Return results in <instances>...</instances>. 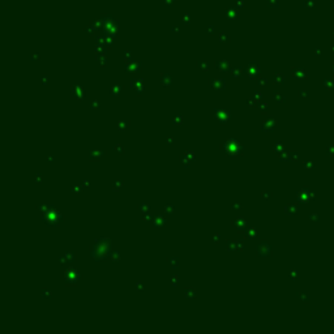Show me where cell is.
<instances>
[{"instance_id": "cell-1", "label": "cell", "mask_w": 334, "mask_h": 334, "mask_svg": "<svg viewBox=\"0 0 334 334\" xmlns=\"http://www.w3.org/2000/svg\"><path fill=\"white\" fill-rule=\"evenodd\" d=\"M111 254V240L110 239H97L91 245V257L97 263L110 258Z\"/></svg>"}, {"instance_id": "cell-2", "label": "cell", "mask_w": 334, "mask_h": 334, "mask_svg": "<svg viewBox=\"0 0 334 334\" xmlns=\"http://www.w3.org/2000/svg\"><path fill=\"white\" fill-rule=\"evenodd\" d=\"M222 149L227 154H230V155H240V154H243L244 146H243V144H240L236 140L228 138L222 144Z\"/></svg>"}, {"instance_id": "cell-3", "label": "cell", "mask_w": 334, "mask_h": 334, "mask_svg": "<svg viewBox=\"0 0 334 334\" xmlns=\"http://www.w3.org/2000/svg\"><path fill=\"white\" fill-rule=\"evenodd\" d=\"M42 219L47 226H54V227H56V226H60L64 222V215L62 213H59L57 210L52 209L51 211H48V213L43 214Z\"/></svg>"}, {"instance_id": "cell-4", "label": "cell", "mask_w": 334, "mask_h": 334, "mask_svg": "<svg viewBox=\"0 0 334 334\" xmlns=\"http://www.w3.org/2000/svg\"><path fill=\"white\" fill-rule=\"evenodd\" d=\"M80 278H81V275H80V273H78L77 269L71 268L64 273V279H65L67 286H76L77 282L80 281Z\"/></svg>"}, {"instance_id": "cell-5", "label": "cell", "mask_w": 334, "mask_h": 334, "mask_svg": "<svg viewBox=\"0 0 334 334\" xmlns=\"http://www.w3.org/2000/svg\"><path fill=\"white\" fill-rule=\"evenodd\" d=\"M214 112H215V120L219 121L222 125H225L230 119H231V111H230V110H226V109L218 110V109H215Z\"/></svg>"}, {"instance_id": "cell-6", "label": "cell", "mask_w": 334, "mask_h": 334, "mask_svg": "<svg viewBox=\"0 0 334 334\" xmlns=\"http://www.w3.org/2000/svg\"><path fill=\"white\" fill-rule=\"evenodd\" d=\"M74 261H76V252H73V251L65 252L63 256H60V263L62 264H72Z\"/></svg>"}, {"instance_id": "cell-7", "label": "cell", "mask_w": 334, "mask_h": 334, "mask_svg": "<svg viewBox=\"0 0 334 334\" xmlns=\"http://www.w3.org/2000/svg\"><path fill=\"white\" fill-rule=\"evenodd\" d=\"M232 225H234V227L238 230V231H247V228H248V223H247V221L244 219L243 217L236 218V219L232 222Z\"/></svg>"}, {"instance_id": "cell-8", "label": "cell", "mask_w": 334, "mask_h": 334, "mask_svg": "<svg viewBox=\"0 0 334 334\" xmlns=\"http://www.w3.org/2000/svg\"><path fill=\"white\" fill-rule=\"evenodd\" d=\"M105 155H106V150L94 149V150H90V153H89V159L90 161H99Z\"/></svg>"}, {"instance_id": "cell-9", "label": "cell", "mask_w": 334, "mask_h": 334, "mask_svg": "<svg viewBox=\"0 0 334 334\" xmlns=\"http://www.w3.org/2000/svg\"><path fill=\"white\" fill-rule=\"evenodd\" d=\"M225 82L226 81L223 78H213V80H210V85L213 86L215 90H225V88H226Z\"/></svg>"}, {"instance_id": "cell-10", "label": "cell", "mask_w": 334, "mask_h": 334, "mask_svg": "<svg viewBox=\"0 0 334 334\" xmlns=\"http://www.w3.org/2000/svg\"><path fill=\"white\" fill-rule=\"evenodd\" d=\"M71 90H72V95H73L76 99H78V100H81L86 95L85 90H84V89H81L80 86H72Z\"/></svg>"}, {"instance_id": "cell-11", "label": "cell", "mask_w": 334, "mask_h": 334, "mask_svg": "<svg viewBox=\"0 0 334 334\" xmlns=\"http://www.w3.org/2000/svg\"><path fill=\"white\" fill-rule=\"evenodd\" d=\"M131 82H132V84H131V88H132V90H135V91L137 93L138 95H141V94H142V91H144L142 80H132Z\"/></svg>"}, {"instance_id": "cell-12", "label": "cell", "mask_w": 334, "mask_h": 334, "mask_svg": "<svg viewBox=\"0 0 334 334\" xmlns=\"http://www.w3.org/2000/svg\"><path fill=\"white\" fill-rule=\"evenodd\" d=\"M152 223L157 227H163L164 223H166V219H164L163 215H157V217H152Z\"/></svg>"}, {"instance_id": "cell-13", "label": "cell", "mask_w": 334, "mask_h": 334, "mask_svg": "<svg viewBox=\"0 0 334 334\" xmlns=\"http://www.w3.org/2000/svg\"><path fill=\"white\" fill-rule=\"evenodd\" d=\"M184 296L187 299H195L197 296V292H196V289L195 287H185L184 289Z\"/></svg>"}, {"instance_id": "cell-14", "label": "cell", "mask_w": 334, "mask_h": 334, "mask_svg": "<svg viewBox=\"0 0 334 334\" xmlns=\"http://www.w3.org/2000/svg\"><path fill=\"white\" fill-rule=\"evenodd\" d=\"M37 208H38V210L41 211V213H43V214L48 213V211H51L52 209H55L54 205H51V204H38Z\"/></svg>"}, {"instance_id": "cell-15", "label": "cell", "mask_w": 334, "mask_h": 334, "mask_svg": "<svg viewBox=\"0 0 334 334\" xmlns=\"http://www.w3.org/2000/svg\"><path fill=\"white\" fill-rule=\"evenodd\" d=\"M129 120H120V121H118V131H120V132H124L125 129H127L128 127H129Z\"/></svg>"}, {"instance_id": "cell-16", "label": "cell", "mask_w": 334, "mask_h": 334, "mask_svg": "<svg viewBox=\"0 0 334 334\" xmlns=\"http://www.w3.org/2000/svg\"><path fill=\"white\" fill-rule=\"evenodd\" d=\"M138 208H140V210L142 211L144 215H148V214L150 213V205H149V204H146V202H140V204H138Z\"/></svg>"}, {"instance_id": "cell-17", "label": "cell", "mask_w": 334, "mask_h": 334, "mask_svg": "<svg viewBox=\"0 0 334 334\" xmlns=\"http://www.w3.org/2000/svg\"><path fill=\"white\" fill-rule=\"evenodd\" d=\"M167 263L171 265V268L174 269V270L179 268V258L178 257H168L167 258Z\"/></svg>"}, {"instance_id": "cell-18", "label": "cell", "mask_w": 334, "mask_h": 334, "mask_svg": "<svg viewBox=\"0 0 334 334\" xmlns=\"http://www.w3.org/2000/svg\"><path fill=\"white\" fill-rule=\"evenodd\" d=\"M121 90H123V89H121V86H119V85H115V86L111 88V93H112V95H115V97H119L121 94Z\"/></svg>"}, {"instance_id": "cell-19", "label": "cell", "mask_w": 334, "mask_h": 334, "mask_svg": "<svg viewBox=\"0 0 334 334\" xmlns=\"http://www.w3.org/2000/svg\"><path fill=\"white\" fill-rule=\"evenodd\" d=\"M227 248H228V251H232V252H235V251H239V249H238V243H236V242H232V240H228V242H227Z\"/></svg>"}, {"instance_id": "cell-20", "label": "cell", "mask_w": 334, "mask_h": 334, "mask_svg": "<svg viewBox=\"0 0 334 334\" xmlns=\"http://www.w3.org/2000/svg\"><path fill=\"white\" fill-rule=\"evenodd\" d=\"M180 162H182V164L184 167H189V166H191V159H189V158H187L185 155H182Z\"/></svg>"}, {"instance_id": "cell-21", "label": "cell", "mask_w": 334, "mask_h": 334, "mask_svg": "<svg viewBox=\"0 0 334 334\" xmlns=\"http://www.w3.org/2000/svg\"><path fill=\"white\" fill-rule=\"evenodd\" d=\"M110 258L114 261V263H119V261H120V254H119V252H111Z\"/></svg>"}, {"instance_id": "cell-22", "label": "cell", "mask_w": 334, "mask_h": 334, "mask_svg": "<svg viewBox=\"0 0 334 334\" xmlns=\"http://www.w3.org/2000/svg\"><path fill=\"white\" fill-rule=\"evenodd\" d=\"M42 296L45 298V299H51V298H52V292L50 291L48 289H43L42 290Z\"/></svg>"}, {"instance_id": "cell-23", "label": "cell", "mask_w": 334, "mask_h": 334, "mask_svg": "<svg viewBox=\"0 0 334 334\" xmlns=\"http://www.w3.org/2000/svg\"><path fill=\"white\" fill-rule=\"evenodd\" d=\"M172 123H174V125H180L183 123V116H182V115H176V116H174Z\"/></svg>"}, {"instance_id": "cell-24", "label": "cell", "mask_w": 334, "mask_h": 334, "mask_svg": "<svg viewBox=\"0 0 334 334\" xmlns=\"http://www.w3.org/2000/svg\"><path fill=\"white\" fill-rule=\"evenodd\" d=\"M247 236H248V238H256V230L254 228H247Z\"/></svg>"}, {"instance_id": "cell-25", "label": "cell", "mask_w": 334, "mask_h": 334, "mask_svg": "<svg viewBox=\"0 0 334 334\" xmlns=\"http://www.w3.org/2000/svg\"><path fill=\"white\" fill-rule=\"evenodd\" d=\"M114 150H115V152H118V154H123V152H124L123 145H121V144H116V145L114 146Z\"/></svg>"}, {"instance_id": "cell-26", "label": "cell", "mask_w": 334, "mask_h": 334, "mask_svg": "<svg viewBox=\"0 0 334 334\" xmlns=\"http://www.w3.org/2000/svg\"><path fill=\"white\" fill-rule=\"evenodd\" d=\"M82 188H84V185H74L73 188H72V192L77 193V195H80V193L82 192Z\"/></svg>"}, {"instance_id": "cell-27", "label": "cell", "mask_w": 334, "mask_h": 334, "mask_svg": "<svg viewBox=\"0 0 334 334\" xmlns=\"http://www.w3.org/2000/svg\"><path fill=\"white\" fill-rule=\"evenodd\" d=\"M184 155H185L187 158H189V159H191V161H193V159H195V155H196V154L193 153V152H191V150H185Z\"/></svg>"}, {"instance_id": "cell-28", "label": "cell", "mask_w": 334, "mask_h": 334, "mask_svg": "<svg viewBox=\"0 0 334 334\" xmlns=\"http://www.w3.org/2000/svg\"><path fill=\"white\" fill-rule=\"evenodd\" d=\"M170 281H171V285H172V286L176 287V286H178V281H179L178 275H171V277H170Z\"/></svg>"}, {"instance_id": "cell-29", "label": "cell", "mask_w": 334, "mask_h": 334, "mask_svg": "<svg viewBox=\"0 0 334 334\" xmlns=\"http://www.w3.org/2000/svg\"><path fill=\"white\" fill-rule=\"evenodd\" d=\"M164 213H166V214H172V213H174V205H166V206H164Z\"/></svg>"}, {"instance_id": "cell-30", "label": "cell", "mask_w": 334, "mask_h": 334, "mask_svg": "<svg viewBox=\"0 0 334 334\" xmlns=\"http://www.w3.org/2000/svg\"><path fill=\"white\" fill-rule=\"evenodd\" d=\"M162 82H163V85L166 86V85H171L172 80H171V77H170V76H163V78H162Z\"/></svg>"}, {"instance_id": "cell-31", "label": "cell", "mask_w": 334, "mask_h": 334, "mask_svg": "<svg viewBox=\"0 0 334 334\" xmlns=\"http://www.w3.org/2000/svg\"><path fill=\"white\" fill-rule=\"evenodd\" d=\"M236 243H238V249L239 251H243V248H244V239H238L236 240Z\"/></svg>"}, {"instance_id": "cell-32", "label": "cell", "mask_w": 334, "mask_h": 334, "mask_svg": "<svg viewBox=\"0 0 334 334\" xmlns=\"http://www.w3.org/2000/svg\"><path fill=\"white\" fill-rule=\"evenodd\" d=\"M90 107H91V110H98L99 109V102L98 100H93V102H90Z\"/></svg>"}, {"instance_id": "cell-33", "label": "cell", "mask_w": 334, "mask_h": 334, "mask_svg": "<svg viewBox=\"0 0 334 334\" xmlns=\"http://www.w3.org/2000/svg\"><path fill=\"white\" fill-rule=\"evenodd\" d=\"M121 184H123V182H116V183H114V185H112V189L114 191H119L120 189V187H121Z\"/></svg>"}, {"instance_id": "cell-34", "label": "cell", "mask_w": 334, "mask_h": 334, "mask_svg": "<svg viewBox=\"0 0 334 334\" xmlns=\"http://www.w3.org/2000/svg\"><path fill=\"white\" fill-rule=\"evenodd\" d=\"M242 208H243V205L239 204V202H234L231 205V209H234V210H239V209H242Z\"/></svg>"}, {"instance_id": "cell-35", "label": "cell", "mask_w": 334, "mask_h": 334, "mask_svg": "<svg viewBox=\"0 0 334 334\" xmlns=\"http://www.w3.org/2000/svg\"><path fill=\"white\" fill-rule=\"evenodd\" d=\"M213 240H214V243H219L221 242V235L219 234H214L213 235Z\"/></svg>"}, {"instance_id": "cell-36", "label": "cell", "mask_w": 334, "mask_h": 334, "mask_svg": "<svg viewBox=\"0 0 334 334\" xmlns=\"http://www.w3.org/2000/svg\"><path fill=\"white\" fill-rule=\"evenodd\" d=\"M35 183H37V184H39V183H41V175H37V176H35Z\"/></svg>"}, {"instance_id": "cell-37", "label": "cell", "mask_w": 334, "mask_h": 334, "mask_svg": "<svg viewBox=\"0 0 334 334\" xmlns=\"http://www.w3.org/2000/svg\"><path fill=\"white\" fill-rule=\"evenodd\" d=\"M172 141H174V140H172V137H168V138H166V144H167V145H170V144H171Z\"/></svg>"}, {"instance_id": "cell-38", "label": "cell", "mask_w": 334, "mask_h": 334, "mask_svg": "<svg viewBox=\"0 0 334 334\" xmlns=\"http://www.w3.org/2000/svg\"><path fill=\"white\" fill-rule=\"evenodd\" d=\"M137 287H138V290H142V285H141V282H138V283H137Z\"/></svg>"}, {"instance_id": "cell-39", "label": "cell", "mask_w": 334, "mask_h": 334, "mask_svg": "<svg viewBox=\"0 0 334 334\" xmlns=\"http://www.w3.org/2000/svg\"><path fill=\"white\" fill-rule=\"evenodd\" d=\"M89 184H90V183H89L88 180H86V182H85V183H84V184H82V185H84V187H88Z\"/></svg>"}]
</instances>
